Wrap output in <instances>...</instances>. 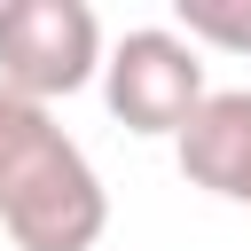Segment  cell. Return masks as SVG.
<instances>
[{
	"label": "cell",
	"instance_id": "1",
	"mask_svg": "<svg viewBox=\"0 0 251 251\" xmlns=\"http://www.w3.org/2000/svg\"><path fill=\"white\" fill-rule=\"evenodd\" d=\"M0 227L16 251H94L110 227V188L55 110L0 86Z\"/></svg>",
	"mask_w": 251,
	"mask_h": 251
},
{
	"label": "cell",
	"instance_id": "2",
	"mask_svg": "<svg viewBox=\"0 0 251 251\" xmlns=\"http://www.w3.org/2000/svg\"><path fill=\"white\" fill-rule=\"evenodd\" d=\"M102 78V16L86 0H0V86L55 102Z\"/></svg>",
	"mask_w": 251,
	"mask_h": 251
},
{
	"label": "cell",
	"instance_id": "3",
	"mask_svg": "<svg viewBox=\"0 0 251 251\" xmlns=\"http://www.w3.org/2000/svg\"><path fill=\"white\" fill-rule=\"evenodd\" d=\"M204 94V55L173 24H141L118 47H102V102L126 133H180Z\"/></svg>",
	"mask_w": 251,
	"mask_h": 251
},
{
	"label": "cell",
	"instance_id": "4",
	"mask_svg": "<svg viewBox=\"0 0 251 251\" xmlns=\"http://www.w3.org/2000/svg\"><path fill=\"white\" fill-rule=\"evenodd\" d=\"M173 157H180L188 188H204L220 204H251V86L204 94L196 118L173 133Z\"/></svg>",
	"mask_w": 251,
	"mask_h": 251
},
{
	"label": "cell",
	"instance_id": "5",
	"mask_svg": "<svg viewBox=\"0 0 251 251\" xmlns=\"http://www.w3.org/2000/svg\"><path fill=\"white\" fill-rule=\"evenodd\" d=\"M173 31H180L188 47L251 55V0H173Z\"/></svg>",
	"mask_w": 251,
	"mask_h": 251
}]
</instances>
